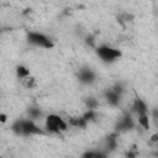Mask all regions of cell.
<instances>
[{"label": "cell", "mask_w": 158, "mask_h": 158, "mask_svg": "<svg viewBox=\"0 0 158 158\" xmlns=\"http://www.w3.org/2000/svg\"><path fill=\"white\" fill-rule=\"evenodd\" d=\"M46 127L49 132L59 133L60 131L67 130V123L57 115H49L46 120Z\"/></svg>", "instance_id": "obj_1"}, {"label": "cell", "mask_w": 158, "mask_h": 158, "mask_svg": "<svg viewBox=\"0 0 158 158\" xmlns=\"http://www.w3.org/2000/svg\"><path fill=\"white\" fill-rule=\"evenodd\" d=\"M99 57L105 60V62H112L115 60L116 58H118L121 56V52L115 49V48H111V47H107V46H101L96 49Z\"/></svg>", "instance_id": "obj_2"}, {"label": "cell", "mask_w": 158, "mask_h": 158, "mask_svg": "<svg viewBox=\"0 0 158 158\" xmlns=\"http://www.w3.org/2000/svg\"><path fill=\"white\" fill-rule=\"evenodd\" d=\"M28 41L33 44H37V46H41L44 48H52L53 47V43L44 35L38 33V32H30L28 33Z\"/></svg>", "instance_id": "obj_3"}, {"label": "cell", "mask_w": 158, "mask_h": 158, "mask_svg": "<svg viewBox=\"0 0 158 158\" xmlns=\"http://www.w3.org/2000/svg\"><path fill=\"white\" fill-rule=\"evenodd\" d=\"M36 133H42V131L30 120H22V135L28 136V135H36Z\"/></svg>", "instance_id": "obj_4"}, {"label": "cell", "mask_w": 158, "mask_h": 158, "mask_svg": "<svg viewBox=\"0 0 158 158\" xmlns=\"http://www.w3.org/2000/svg\"><path fill=\"white\" fill-rule=\"evenodd\" d=\"M79 79H80V81L89 84L94 80V73L90 69H81L79 73Z\"/></svg>", "instance_id": "obj_5"}, {"label": "cell", "mask_w": 158, "mask_h": 158, "mask_svg": "<svg viewBox=\"0 0 158 158\" xmlns=\"http://www.w3.org/2000/svg\"><path fill=\"white\" fill-rule=\"evenodd\" d=\"M132 109L138 114V116L146 115V111H147V106H146V104L141 99H136L135 100V104H133V107Z\"/></svg>", "instance_id": "obj_6"}, {"label": "cell", "mask_w": 158, "mask_h": 158, "mask_svg": "<svg viewBox=\"0 0 158 158\" xmlns=\"http://www.w3.org/2000/svg\"><path fill=\"white\" fill-rule=\"evenodd\" d=\"M132 127H133V122H132V118L128 115L122 117L120 120V122L117 123V128L118 130H127V128H132Z\"/></svg>", "instance_id": "obj_7"}, {"label": "cell", "mask_w": 158, "mask_h": 158, "mask_svg": "<svg viewBox=\"0 0 158 158\" xmlns=\"http://www.w3.org/2000/svg\"><path fill=\"white\" fill-rule=\"evenodd\" d=\"M106 99H107V101L111 105H117L118 104V100H120V95L111 89V90L106 91Z\"/></svg>", "instance_id": "obj_8"}, {"label": "cell", "mask_w": 158, "mask_h": 158, "mask_svg": "<svg viewBox=\"0 0 158 158\" xmlns=\"http://www.w3.org/2000/svg\"><path fill=\"white\" fill-rule=\"evenodd\" d=\"M69 122H70L73 126H77V127H85L88 121L84 120V117H80V118H70Z\"/></svg>", "instance_id": "obj_9"}, {"label": "cell", "mask_w": 158, "mask_h": 158, "mask_svg": "<svg viewBox=\"0 0 158 158\" xmlns=\"http://www.w3.org/2000/svg\"><path fill=\"white\" fill-rule=\"evenodd\" d=\"M16 72H17V75H19L20 78H26V77L30 75V70H28L27 68L22 67V65H19V67L16 68Z\"/></svg>", "instance_id": "obj_10"}, {"label": "cell", "mask_w": 158, "mask_h": 158, "mask_svg": "<svg viewBox=\"0 0 158 158\" xmlns=\"http://www.w3.org/2000/svg\"><path fill=\"white\" fill-rule=\"evenodd\" d=\"M11 130H12L15 133H17V135H22V120L14 122V125H12Z\"/></svg>", "instance_id": "obj_11"}, {"label": "cell", "mask_w": 158, "mask_h": 158, "mask_svg": "<svg viewBox=\"0 0 158 158\" xmlns=\"http://www.w3.org/2000/svg\"><path fill=\"white\" fill-rule=\"evenodd\" d=\"M138 122H139V125L143 127V128H149V121H148V116L147 115H142V116H139V118H138Z\"/></svg>", "instance_id": "obj_12"}, {"label": "cell", "mask_w": 158, "mask_h": 158, "mask_svg": "<svg viewBox=\"0 0 158 158\" xmlns=\"http://www.w3.org/2000/svg\"><path fill=\"white\" fill-rule=\"evenodd\" d=\"M83 158H106V157L100 152H88L83 156Z\"/></svg>", "instance_id": "obj_13"}, {"label": "cell", "mask_w": 158, "mask_h": 158, "mask_svg": "<svg viewBox=\"0 0 158 158\" xmlns=\"http://www.w3.org/2000/svg\"><path fill=\"white\" fill-rule=\"evenodd\" d=\"M28 114H30V116H31L32 118H37V117L41 116L40 109H28Z\"/></svg>", "instance_id": "obj_14"}, {"label": "cell", "mask_w": 158, "mask_h": 158, "mask_svg": "<svg viewBox=\"0 0 158 158\" xmlns=\"http://www.w3.org/2000/svg\"><path fill=\"white\" fill-rule=\"evenodd\" d=\"M86 105H88L89 110H93L98 105V102H96V100H94L93 98H90V99H86Z\"/></svg>", "instance_id": "obj_15"}, {"label": "cell", "mask_w": 158, "mask_h": 158, "mask_svg": "<svg viewBox=\"0 0 158 158\" xmlns=\"http://www.w3.org/2000/svg\"><path fill=\"white\" fill-rule=\"evenodd\" d=\"M84 120H86V121H89V120H94V117H95V114H94V111L93 110H89L88 112H85L84 114Z\"/></svg>", "instance_id": "obj_16"}, {"label": "cell", "mask_w": 158, "mask_h": 158, "mask_svg": "<svg viewBox=\"0 0 158 158\" xmlns=\"http://www.w3.org/2000/svg\"><path fill=\"white\" fill-rule=\"evenodd\" d=\"M136 156H137V153H136V152H127L126 158H136Z\"/></svg>", "instance_id": "obj_17"}, {"label": "cell", "mask_w": 158, "mask_h": 158, "mask_svg": "<svg viewBox=\"0 0 158 158\" xmlns=\"http://www.w3.org/2000/svg\"><path fill=\"white\" fill-rule=\"evenodd\" d=\"M33 85H35V80H33V78H30L27 81V86H33Z\"/></svg>", "instance_id": "obj_18"}, {"label": "cell", "mask_w": 158, "mask_h": 158, "mask_svg": "<svg viewBox=\"0 0 158 158\" xmlns=\"http://www.w3.org/2000/svg\"><path fill=\"white\" fill-rule=\"evenodd\" d=\"M0 120H1V122H5V121H6V115L1 114V115H0Z\"/></svg>", "instance_id": "obj_19"}, {"label": "cell", "mask_w": 158, "mask_h": 158, "mask_svg": "<svg viewBox=\"0 0 158 158\" xmlns=\"http://www.w3.org/2000/svg\"><path fill=\"white\" fill-rule=\"evenodd\" d=\"M152 141H158V136L157 135H153L152 136Z\"/></svg>", "instance_id": "obj_20"}]
</instances>
